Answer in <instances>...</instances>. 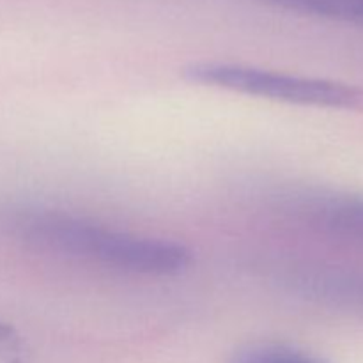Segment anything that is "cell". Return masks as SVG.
<instances>
[{
    "label": "cell",
    "instance_id": "5b68a950",
    "mask_svg": "<svg viewBox=\"0 0 363 363\" xmlns=\"http://www.w3.org/2000/svg\"><path fill=\"white\" fill-rule=\"evenodd\" d=\"M287 13L363 27V0H254Z\"/></svg>",
    "mask_w": 363,
    "mask_h": 363
},
{
    "label": "cell",
    "instance_id": "7a4b0ae2",
    "mask_svg": "<svg viewBox=\"0 0 363 363\" xmlns=\"http://www.w3.org/2000/svg\"><path fill=\"white\" fill-rule=\"evenodd\" d=\"M184 78L191 84L236 94L254 96L287 105L315 106L333 110H363V89L326 78L300 77L282 71L264 69L236 62L202 60L184 67Z\"/></svg>",
    "mask_w": 363,
    "mask_h": 363
},
{
    "label": "cell",
    "instance_id": "277c9868",
    "mask_svg": "<svg viewBox=\"0 0 363 363\" xmlns=\"http://www.w3.org/2000/svg\"><path fill=\"white\" fill-rule=\"evenodd\" d=\"M289 286L319 307L363 318V268L308 264L289 277Z\"/></svg>",
    "mask_w": 363,
    "mask_h": 363
},
{
    "label": "cell",
    "instance_id": "6da1fadb",
    "mask_svg": "<svg viewBox=\"0 0 363 363\" xmlns=\"http://www.w3.org/2000/svg\"><path fill=\"white\" fill-rule=\"evenodd\" d=\"M0 227L32 248L135 275L174 277L194 261L183 243L110 229L67 213L16 209L4 213Z\"/></svg>",
    "mask_w": 363,
    "mask_h": 363
},
{
    "label": "cell",
    "instance_id": "8992f818",
    "mask_svg": "<svg viewBox=\"0 0 363 363\" xmlns=\"http://www.w3.org/2000/svg\"><path fill=\"white\" fill-rule=\"evenodd\" d=\"M229 363H332L328 358L289 344H254L238 351Z\"/></svg>",
    "mask_w": 363,
    "mask_h": 363
},
{
    "label": "cell",
    "instance_id": "52a82bcc",
    "mask_svg": "<svg viewBox=\"0 0 363 363\" xmlns=\"http://www.w3.org/2000/svg\"><path fill=\"white\" fill-rule=\"evenodd\" d=\"M21 340L16 330L7 323L0 321V360L6 363L20 362Z\"/></svg>",
    "mask_w": 363,
    "mask_h": 363
},
{
    "label": "cell",
    "instance_id": "3957f363",
    "mask_svg": "<svg viewBox=\"0 0 363 363\" xmlns=\"http://www.w3.org/2000/svg\"><path fill=\"white\" fill-rule=\"evenodd\" d=\"M287 216L314 236L363 252V195L308 190L287 199Z\"/></svg>",
    "mask_w": 363,
    "mask_h": 363
}]
</instances>
